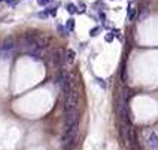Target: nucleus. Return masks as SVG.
Listing matches in <instances>:
<instances>
[{
	"instance_id": "obj_7",
	"label": "nucleus",
	"mask_w": 158,
	"mask_h": 150,
	"mask_svg": "<svg viewBox=\"0 0 158 150\" xmlns=\"http://www.w3.org/2000/svg\"><path fill=\"white\" fill-rule=\"evenodd\" d=\"M66 30H67V33H72L75 30V19H67V22H66Z\"/></svg>"
},
{
	"instance_id": "obj_11",
	"label": "nucleus",
	"mask_w": 158,
	"mask_h": 150,
	"mask_svg": "<svg viewBox=\"0 0 158 150\" xmlns=\"http://www.w3.org/2000/svg\"><path fill=\"white\" fill-rule=\"evenodd\" d=\"M84 12H85V5L81 3V5L78 6V14H84Z\"/></svg>"
},
{
	"instance_id": "obj_8",
	"label": "nucleus",
	"mask_w": 158,
	"mask_h": 150,
	"mask_svg": "<svg viewBox=\"0 0 158 150\" xmlns=\"http://www.w3.org/2000/svg\"><path fill=\"white\" fill-rule=\"evenodd\" d=\"M134 8L131 6V5H128V9H127V19L128 21H133V18H134Z\"/></svg>"
},
{
	"instance_id": "obj_10",
	"label": "nucleus",
	"mask_w": 158,
	"mask_h": 150,
	"mask_svg": "<svg viewBox=\"0 0 158 150\" xmlns=\"http://www.w3.org/2000/svg\"><path fill=\"white\" fill-rule=\"evenodd\" d=\"M99 33H100V27H94L93 30H89V36L91 37H96Z\"/></svg>"
},
{
	"instance_id": "obj_4",
	"label": "nucleus",
	"mask_w": 158,
	"mask_h": 150,
	"mask_svg": "<svg viewBox=\"0 0 158 150\" xmlns=\"http://www.w3.org/2000/svg\"><path fill=\"white\" fill-rule=\"evenodd\" d=\"M148 147L151 150H157L158 149V135L155 132H151L148 137Z\"/></svg>"
},
{
	"instance_id": "obj_9",
	"label": "nucleus",
	"mask_w": 158,
	"mask_h": 150,
	"mask_svg": "<svg viewBox=\"0 0 158 150\" xmlns=\"http://www.w3.org/2000/svg\"><path fill=\"white\" fill-rule=\"evenodd\" d=\"M66 10H67L69 14H78V8H76L73 3H67V6H66Z\"/></svg>"
},
{
	"instance_id": "obj_3",
	"label": "nucleus",
	"mask_w": 158,
	"mask_h": 150,
	"mask_svg": "<svg viewBox=\"0 0 158 150\" xmlns=\"http://www.w3.org/2000/svg\"><path fill=\"white\" fill-rule=\"evenodd\" d=\"M78 122H79V111H78V109L66 111V129L78 126Z\"/></svg>"
},
{
	"instance_id": "obj_15",
	"label": "nucleus",
	"mask_w": 158,
	"mask_h": 150,
	"mask_svg": "<svg viewBox=\"0 0 158 150\" xmlns=\"http://www.w3.org/2000/svg\"><path fill=\"white\" fill-rule=\"evenodd\" d=\"M49 14H51V15H55V14H57V8H51V9H49Z\"/></svg>"
},
{
	"instance_id": "obj_13",
	"label": "nucleus",
	"mask_w": 158,
	"mask_h": 150,
	"mask_svg": "<svg viewBox=\"0 0 158 150\" xmlns=\"http://www.w3.org/2000/svg\"><path fill=\"white\" fill-rule=\"evenodd\" d=\"M113 37H115V34H113V33L106 34V42H112V40H113Z\"/></svg>"
},
{
	"instance_id": "obj_12",
	"label": "nucleus",
	"mask_w": 158,
	"mask_h": 150,
	"mask_svg": "<svg viewBox=\"0 0 158 150\" xmlns=\"http://www.w3.org/2000/svg\"><path fill=\"white\" fill-rule=\"evenodd\" d=\"M52 0H37V5H41V6H45L48 3H51Z\"/></svg>"
},
{
	"instance_id": "obj_6",
	"label": "nucleus",
	"mask_w": 158,
	"mask_h": 150,
	"mask_svg": "<svg viewBox=\"0 0 158 150\" xmlns=\"http://www.w3.org/2000/svg\"><path fill=\"white\" fill-rule=\"evenodd\" d=\"M64 52L61 51V49H57V51L54 52V62H55V64L57 66H61V61L64 59Z\"/></svg>"
},
{
	"instance_id": "obj_2",
	"label": "nucleus",
	"mask_w": 158,
	"mask_h": 150,
	"mask_svg": "<svg viewBox=\"0 0 158 150\" xmlns=\"http://www.w3.org/2000/svg\"><path fill=\"white\" fill-rule=\"evenodd\" d=\"M78 101H79L78 91L72 86V88H70L69 91H66V92H64V109H66V111L76 109V107H78Z\"/></svg>"
},
{
	"instance_id": "obj_1",
	"label": "nucleus",
	"mask_w": 158,
	"mask_h": 150,
	"mask_svg": "<svg viewBox=\"0 0 158 150\" xmlns=\"http://www.w3.org/2000/svg\"><path fill=\"white\" fill-rule=\"evenodd\" d=\"M15 49H17L15 37L9 36V37H6L2 43H0V57H2V58H9Z\"/></svg>"
},
{
	"instance_id": "obj_14",
	"label": "nucleus",
	"mask_w": 158,
	"mask_h": 150,
	"mask_svg": "<svg viewBox=\"0 0 158 150\" xmlns=\"http://www.w3.org/2000/svg\"><path fill=\"white\" fill-rule=\"evenodd\" d=\"M97 82H99V85L101 86V88H106V82H103L101 79H97Z\"/></svg>"
},
{
	"instance_id": "obj_5",
	"label": "nucleus",
	"mask_w": 158,
	"mask_h": 150,
	"mask_svg": "<svg viewBox=\"0 0 158 150\" xmlns=\"http://www.w3.org/2000/svg\"><path fill=\"white\" fill-rule=\"evenodd\" d=\"M64 61L67 62V64H73L75 62V51L73 49H67V51L64 52Z\"/></svg>"
}]
</instances>
